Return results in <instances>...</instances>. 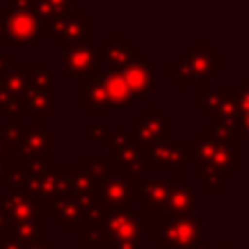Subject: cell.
<instances>
[{"mask_svg":"<svg viewBox=\"0 0 249 249\" xmlns=\"http://www.w3.org/2000/svg\"><path fill=\"white\" fill-rule=\"evenodd\" d=\"M8 239H12V228H10V222L4 214V210L0 208V245Z\"/></svg>","mask_w":249,"mask_h":249,"instance_id":"cell-35","label":"cell"},{"mask_svg":"<svg viewBox=\"0 0 249 249\" xmlns=\"http://www.w3.org/2000/svg\"><path fill=\"white\" fill-rule=\"evenodd\" d=\"M247 95H249V82L243 78L239 88H222L204 91L200 97L195 99L196 107L202 109L206 117H231L237 121V128L241 134V142L249 138L247 130Z\"/></svg>","mask_w":249,"mask_h":249,"instance_id":"cell-3","label":"cell"},{"mask_svg":"<svg viewBox=\"0 0 249 249\" xmlns=\"http://www.w3.org/2000/svg\"><path fill=\"white\" fill-rule=\"evenodd\" d=\"M78 210H80V220L82 224L86 222H93L101 216V208H99V200H97V195H89V196H80V198H74Z\"/></svg>","mask_w":249,"mask_h":249,"instance_id":"cell-31","label":"cell"},{"mask_svg":"<svg viewBox=\"0 0 249 249\" xmlns=\"http://www.w3.org/2000/svg\"><path fill=\"white\" fill-rule=\"evenodd\" d=\"M12 228V239L18 241L19 245L27 247V245H33L41 239L47 237V231H45V218L43 220H35L31 224H23V226H10Z\"/></svg>","mask_w":249,"mask_h":249,"instance_id":"cell-27","label":"cell"},{"mask_svg":"<svg viewBox=\"0 0 249 249\" xmlns=\"http://www.w3.org/2000/svg\"><path fill=\"white\" fill-rule=\"evenodd\" d=\"M105 142H107V160L115 163L113 169L121 171L124 177L130 179H136L146 171L142 150L136 146L134 136L128 130H124L123 123H119L115 130H109Z\"/></svg>","mask_w":249,"mask_h":249,"instance_id":"cell-6","label":"cell"},{"mask_svg":"<svg viewBox=\"0 0 249 249\" xmlns=\"http://www.w3.org/2000/svg\"><path fill=\"white\" fill-rule=\"evenodd\" d=\"M224 193V183L220 177H204V195L206 196H220Z\"/></svg>","mask_w":249,"mask_h":249,"instance_id":"cell-32","label":"cell"},{"mask_svg":"<svg viewBox=\"0 0 249 249\" xmlns=\"http://www.w3.org/2000/svg\"><path fill=\"white\" fill-rule=\"evenodd\" d=\"M47 35L53 37V41L62 47H74V45L88 43L89 41V19L86 16L62 19Z\"/></svg>","mask_w":249,"mask_h":249,"instance_id":"cell-20","label":"cell"},{"mask_svg":"<svg viewBox=\"0 0 249 249\" xmlns=\"http://www.w3.org/2000/svg\"><path fill=\"white\" fill-rule=\"evenodd\" d=\"M105 249H144L142 247V239H136V241H124V243H113Z\"/></svg>","mask_w":249,"mask_h":249,"instance_id":"cell-37","label":"cell"},{"mask_svg":"<svg viewBox=\"0 0 249 249\" xmlns=\"http://www.w3.org/2000/svg\"><path fill=\"white\" fill-rule=\"evenodd\" d=\"M160 249H163V247H160Z\"/></svg>","mask_w":249,"mask_h":249,"instance_id":"cell-44","label":"cell"},{"mask_svg":"<svg viewBox=\"0 0 249 249\" xmlns=\"http://www.w3.org/2000/svg\"><path fill=\"white\" fill-rule=\"evenodd\" d=\"M0 249H23V245H19V243L14 241V239H8V241H4V243L0 245Z\"/></svg>","mask_w":249,"mask_h":249,"instance_id":"cell-40","label":"cell"},{"mask_svg":"<svg viewBox=\"0 0 249 249\" xmlns=\"http://www.w3.org/2000/svg\"><path fill=\"white\" fill-rule=\"evenodd\" d=\"M99 183L84 169L80 167H72L70 169V177H68V187H66V195L72 198H80V196H89V195H97Z\"/></svg>","mask_w":249,"mask_h":249,"instance_id":"cell-25","label":"cell"},{"mask_svg":"<svg viewBox=\"0 0 249 249\" xmlns=\"http://www.w3.org/2000/svg\"><path fill=\"white\" fill-rule=\"evenodd\" d=\"M2 16L10 43L33 45L43 35V25L33 10V0H16L10 8H2Z\"/></svg>","mask_w":249,"mask_h":249,"instance_id":"cell-7","label":"cell"},{"mask_svg":"<svg viewBox=\"0 0 249 249\" xmlns=\"http://www.w3.org/2000/svg\"><path fill=\"white\" fill-rule=\"evenodd\" d=\"M99 64L97 56V45L91 41L74 45V47H64L62 51V80H72V78H89Z\"/></svg>","mask_w":249,"mask_h":249,"instance_id":"cell-13","label":"cell"},{"mask_svg":"<svg viewBox=\"0 0 249 249\" xmlns=\"http://www.w3.org/2000/svg\"><path fill=\"white\" fill-rule=\"evenodd\" d=\"M196 208V195L185 175L167 177V218L193 216Z\"/></svg>","mask_w":249,"mask_h":249,"instance_id":"cell-15","label":"cell"},{"mask_svg":"<svg viewBox=\"0 0 249 249\" xmlns=\"http://www.w3.org/2000/svg\"><path fill=\"white\" fill-rule=\"evenodd\" d=\"M202 249H216V247H206V245H204V247H202Z\"/></svg>","mask_w":249,"mask_h":249,"instance_id":"cell-43","label":"cell"},{"mask_svg":"<svg viewBox=\"0 0 249 249\" xmlns=\"http://www.w3.org/2000/svg\"><path fill=\"white\" fill-rule=\"evenodd\" d=\"M80 169L88 171L99 185L111 175V165L107 163V160H101V158H82L80 160Z\"/></svg>","mask_w":249,"mask_h":249,"instance_id":"cell-29","label":"cell"},{"mask_svg":"<svg viewBox=\"0 0 249 249\" xmlns=\"http://www.w3.org/2000/svg\"><path fill=\"white\" fill-rule=\"evenodd\" d=\"M2 136L10 152L19 150V140H21V123L19 117H8L6 123H2Z\"/></svg>","mask_w":249,"mask_h":249,"instance_id":"cell-30","label":"cell"},{"mask_svg":"<svg viewBox=\"0 0 249 249\" xmlns=\"http://www.w3.org/2000/svg\"><path fill=\"white\" fill-rule=\"evenodd\" d=\"M204 134L214 136L220 142H239L241 144V134L237 128V121L231 117H214L202 130Z\"/></svg>","mask_w":249,"mask_h":249,"instance_id":"cell-26","label":"cell"},{"mask_svg":"<svg viewBox=\"0 0 249 249\" xmlns=\"http://www.w3.org/2000/svg\"><path fill=\"white\" fill-rule=\"evenodd\" d=\"M4 150H8V146H6L4 136H2V119H0V152H4ZM8 152H10V150H8Z\"/></svg>","mask_w":249,"mask_h":249,"instance_id":"cell-42","label":"cell"},{"mask_svg":"<svg viewBox=\"0 0 249 249\" xmlns=\"http://www.w3.org/2000/svg\"><path fill=\"white\" fill-rule=\"evenodd\" d=\"M97 56L109 72H123L132 62L144 60V54L138 53L123 35H109L105 43L97 45Z\"/></svg>","mask_w":249,"mask_h":249,"instance_id":"cell-14","label":"cell"},{"mask_svg":"<svg viewBox=\"0 0 249 249\" xmlns=\"http://www.w3.org/2000/svg\"><path fill=\"white\" fill-rule=\"evenodd\" d=\"M144 169H185L193 160V140L189 142H163L142 150Z\"/></svg>","mask_w":249,"mask_h":249,"instance_id":"cell-11","label":"cell"},{"mask_svg":"<svg viewBox=\"0 0 249 249\" xmlns=\"http://www.w3.org/2000/svg\"><path fill=\"white\" fill-rule=\"evenodd\" d=\"M29 68L25 60H16L0 78V119L19 117L21 99L29 84Z\"/></svg>","mask_w":249,"mask_h":249,"instance_id":"cell-10","label":"cell"},{"mask_svg":"<svg viewBox=\"0 0 249 249\" xmlns=\"http://www.w3.org/2000/svg\"><path fill=\"white\" fill-rule=\"evenodd\" d=\"M144 216L136 210L119 212V214H101L97 220L88 222L80 233V247L88 249L91 245L109 247L113 243L136 241L142 239Z\"/></svg>","mask_w":249,"mask_h":249,"instance_id":"cell-1","label":"cell"},{"mask_svg":"<svg viewBox=\"0 0 249 249\" xmlns=\"http://www.w3.org/2000/svg\"><path fill=\"white\" fill-rule=\"evenodd\" d=\"M10 39L6 35V27H4V16H2V8H0V45H8Z\"/></svg>","mask_w":249,"mask_h":249,"instance_id":"cell-39","label":"cell"},{"mask_svg":"<svg viewBox=\"0 0 249 249\" xmlns=\"http://www.w3.org/2000/svg\"><path fill=\"white\" fill-rule=\"evenodd\" d=\"M216 249H247V247H233V245H231V239H230V237H224V239H222V245L216 247Z\"/></svg>","mask_w":249,"mask_h":249,"instance_id":"cell-41","label":"cell"},{"mask_svg":"<svg viewBox=\"0 0 249 249\" xmlns=\"http://www.w3.org/2000/svg\"><path fill=\"white\" fill-rule=\"evenodd\" d=\"M19 156L27 158H54V134L45 124H21Z\"/></svg>","mask_w":249,"mask_h":249,"instance_id":"cell-16","label":"cell"},{"mask_svg":"<svg viewBox=\"0 0 249 249\" xmlns=\"http://www.w3.org/2000/svg\"><path fill=\"white\" fill-rule=\"evenodd\" d=\"M51 214L58 224H62V228L66 231H80L84 228V224L80 220V210H78L74 198L68 195L58 196L51 204Z\"/></svg>","mask_w":249,"mask_h":249,"instance_id":"cell-24","label":"cell"},{"mask_svg":"<svg viewBox=\"0 0 249 249\" xmlns=\"http://www.w3.org/2000/svg\"><path fill=\"white\" fill-rule=\"evenodd\" d=\"M19 115L35 117L39 124L54 115V80L43 60H37V64L29 68V84L21 99Z\"/></svg>","mask_w":249,"mask_h":249,"instance_id":"cell-4","label":"cell"},{"mask_svg":"<svg viewBox=\"0 0 249 249\" xmlns=\"http://www.w3.org/2000/svg\"><path fill=\"white\" fill-rule=\"evenodd\" d=\"M54 167V158H27L18 154V169L27 177L35 179L45 173H49Z\"/></svg>","mask_w":249,"mask_h":249,"instance_id":"cell-28","label":"cell"},{"mask_svg":"<svg viewBox=\"0 0 249 249\" xmlns=\"http://www.w3.org/2000/svg\"><path fill=\"white\" fill-rule=\"evenodd\" d=\"M97 200L101 214H119L134 210V179L111 169V175L99 185Z\"/></svg>","mask_w":249,"mask_h":249,"instance_id":"cell-8","label":"cell"},{"mask_svg":"<svg viewBox=\"0 0 249 249\" xmlns=\"http://www.w3.org/2000/svg\"><path fill=\"white\" fill-rule=\"evenodd\" d=\"M224 68V56L214 49V45H189L187 51L179 53L175 60L167 64L169 80H173L181 89L195 80L196 89H202L206 80Z\"/></svg>","mask_w":249,"mask_h":249,"instance_id":"cell-2","label":"cell"},{"mask_svg":"<svg viewBox=\"0 0 249 249\" xmlns=\"http://www.w3.org/2000/svg\"><path fill=\"white\" fill-rule=\"evenodd\" d=\"M121 76L124 78L126 86L130 88L134 99H140V97H146L150 95V89H152V62H146V60H138V62H132L130 66H126Z\"/></svg>","mask_w":249,"mask_h":249,"instance_id":"cell-23","label":"cell"},{"mask_svg":"<svg viewBox=\"0 0 249 249\" xmlns=\"http://www.w3.org/2000/svg\"><path fill=\"white\" fill-rule=\"evenodd\" d=\"M10 64H12V56H10V53H0V78L8 72Z\"/></svg>","mask_w":249,"mask_h":249,"instance_id":"cell-38","label":"cell"},{"mask_svg":"<svg viewBox=\"0 0 249 249\" xmlns=\"http://www.w3.org/2000/svg\"><path fill=\"white\" fill-rule=\"evenodd\" d=\"M10 156L12 152L4 150L0 152V187H6V181H8V173H10Z\"/></svg>","mask_w":249,"mask_h":249,"instance_id":"cell-33","label":"cell"},{"mask_svg":"<svg viewBox=\"0 0 249 249\" xmlns=\"http://www.w3.org/2000/svg\"><path fill=\"white\" fill-rule=\"evenodd\" d=\"M150 235L152 239H158L160 247L163 249H202L204 247L202 224L193 216L152 220Z\"/></svg>","mask_w":249,"mask_h":249,"instance_id":"cell-5","label":"cell"},{"mask_svg":"<svg viewBox=\"0 0 249 249\" xmlns=\"http://www.w3.org/2000/svg\"><path fill=\"white\" fill-rule=\"evenodd\" d=\"M0 208L4 210L10 226H23L35 220H43L51 206L41 202L37 196L31 195H4L0 198Z\"/></svg>","mask_w":249,"mask_h":249,"instance_id":"cell-12","label":"cell"},{"mask_svg":"<svg viewBox=\"0 0 249 249\" xmlns=\"http://www.w3.org/2000/svg\"><path fill=\"white\" fill-rule=\"evenodd\" d=\"M109 136L107 124H89V140L91 142H105Z\"/></svg>","mask_w":249,"mask_h":249,"instance_id":"cell-34","label":"cell"},{"mask_svg":"<svg viewBox=\"0 0 249 249\" xmlns=\"http://www.w3.org/2000/svg\"><path fill=\"white\" fill-rule=\"evenodd\" d=\"M134 196H142V216L165 210L167 204V177H146L134 183Z\"/></svg>","mask_w":249,"mask_h":249,"instance_id":"cell-18","label":"cell"},{"mask_svg":"<svg viewBox=\"0 0 249 249\" xmlns=\"http://www.w3.org/2000/svg\"><path fill=\"white\" fill-rule=\"evenodd\" d=\"M99 80L103 82L107 99H109V107H132L134 105V95L130 91V88L126 86L124 78L121 76V72H97Z\"/></svg>","mask_w":249,"mask_h":249,"instance_id":"cell-22","label":"cell"},{"mask_svg":"<svg viewBox=\"0 0 249 249\" xmlns=\"http://www.w3.org/2000/svg\"><path fill=\"white\" fill-rule=\"evenodd\" d=\"M239 142H220L210 163L202 171L200 179L204 177H220L222 181L226 177H231L235 169L241 165V152H239Z\"/></svg>","mask_w":249,"mask_h":249,"instance_id":"cell-17","label":"cell"},{"mask_svg":"<svg viewBox=\"0 0 249 249\" xmlns=\"http://www.w3.org/2000/svg\"><path fill=\"white\" fill-rule=\"evenodd\" d=\"M134 130L130 132L140 150H148L152 146L169 142V115L161 113L158 105H146L140 113L132 117Z\"/></svg>","mask_w":249,"mask_h":249,"instance_id":"cell-9","label":"cell"},{"mask_svg":"<svg viewBox=\"0 0 249 249\" xmlns=\"http://www.w3.org/2000/svg\"><path fill=\"white\" fill-rule=\"evenodd\" d=\"M23 249H62V247H58L53 237H45V239H41V241H37V243H33V245L23 247Z\"/></svg>","mask_w":249,"mask_h":249,"instance_id":"cell-36","label":"cell"},{"mask_svg":"<svg viewBox=\"0 0 249 249\" xmlns=\"http://www.w3.org/2000/svg\"><path fill=\"white\" fill-rule=\"evenodd\" d=\"M33 10L43 25V35H47L58 21L82 16V10L68 0H33Z\"/></svg>","mask_w":249,"mask_h":249,"instance_id":"cell-19","label":"cell"},{"mask_svg":"<svg viewBox=\"0 0 249 249\" xmlns=\"http://www.w3.org/2000/svg\"><path fill=\"white\" fill-rule=\"evenodd\" d=\"M80 105L86 107L91 117H105L109 113V99L97 70L89 78L80 80Z\"/></svg>","mask_w":249,"mask_h":249,"instance_id":"cell-21","label":"cell"}]
</instances>
